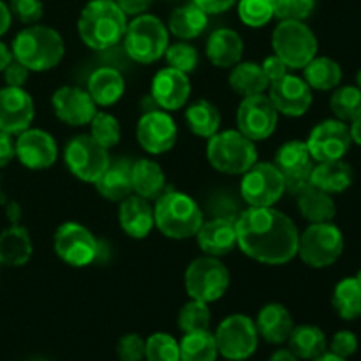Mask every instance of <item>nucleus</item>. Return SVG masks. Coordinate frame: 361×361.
Returning a JSON list of instances; mask_svg holds the SVG:
<instances>
[{"instance_id": "49", "label": "nucleus", "mask_w": 361, "mask_h": 361, "mask_svg": "<svg viewBox=\"0 0 361 361\" xmlns=\"http://www.w3.org/2000/svg\"><path fill=\"white\" fill-rule=\"evenodd\" d=\"M116 356L120 361H145V338L137 334L120 337L116 344Z\"/></svg>"}, {"instance_id": "32", "label": "nucleus", "mask_w": 361, "mask_h": 361, "mask_svg": "<svg viewBox=\"0 0 361 361\" xmlns=\"http://www.w3.org/2000/svg\"><path fill=\"white\" fill-rule=\"evenodd\" d=\"M286 344L300 361H312L328 351L326 335L314 324H300L293 328Z\"/></svg>"}, {"instance_id": "46", "label": "nucleus", "mask_w": 361, "mask_h": 361, "mask_svg": "<svg viewBox=\"0 0 361 361\" xmlns=\"http://www.w3.org/2000/svg\"><path fill=\"white\" fill-rule=\"evenodd\" d=\"M164 56L166 62H168V67L185 74H190L192 71H196L197 62H200L197 49L194 46H190L189 42H175V44H169Z\"/></svg>"}, {"instance_id": "10", "label": "nucleus", "mask_w": 361, "mask_h": 361, "mask_svg": "<svg viewBox=\"0 0 361 361\" xmlns=\"http://www.w3.org/2000/svg\"><path fill=\"white\" fill-rule=\"evenodd\" d=\"M219 355L228 361H247L259 345L254 319L245 314H231L219 323L214 334Z\"/></svg>"}, {"instance_id": "48", "label": "nucleus", "mask_w": 361, "mask_h": 361, "mask_svg": "<svg viewBox=\"0 0 361 361\" xmlns=\"http://www.w3.org/2000/svg\"><path fill=\"white\" fill-rule=\"evenodd\" d=\"M7 6H9L13 16L27 25L39 23L44 14V4L41 0H9Z\"/></svg>"}, {"instance_id": "60", "label": "nucleus", "mask_w": 361, "mask_h": 361, "mask_svg": "<svg viewBox=\"0 0 361 361\" xmlns=\"http://www.w3.org/2000/svg\"><path fill=\"white\" fill-rule=\"evenodd\" d=\"M312 361H349V360L341 358V356H337V355H334V353L326 351V353H323L321 356H317V358L312 360Z\"/></svg>"}, {"instance_id": "17", "label": "nucleus", "mask_w": 361, "mask_h": 361, "mask_svg": "<svg viewBox=\"0 0 361 361\" xmlns=\"http://www.w3.org/2000/svg\"><path fill=\"white\" fill-rule=\"evenodd\" d=\"M136 137L145 152L152 155H161L175 147L178 140V129L168 111L150 109L137 120Z\"/></svg>"}, {"instance_id": "53", "label": "nucleus", "mask_w": 361, "mask_h": 361, "mask_svg": "<svg viewBox=\"0 0 361 361\" xmlns=\"http://www.w3.org/2000/svg\"><path fill=\"white\" fill-rule=\"evenodd\" d=\"M238 0H192L194 6L200 7L201 11L210 16V14H221L226 13V11L231 9L233 6H236Z\"/></svg>"}, {"instance_id": "30", "label": "nucleus", "mask_w": 361, "mask_h": 361, "mask_svg": "<svg viewBox=\"0 0 361 361\" xmlns=\"http://www.w3.org/2000/svg\"><path fill=\"white\" fill-rule=\"evenodd\" d=\"M130 183L136 196L155 201L166 190V175L152 159H140L130 164Z\"/></svg>"}, {"instance_id": "35", "label": "nucleus", "mask_w": 361, "mask_h": 361, "mask_svg": "<svg viewBox=\"0 0 361 361\" xmlns=\"http://www.w3.org/2000/svg\"><path fill=\"white\" fill-rule=\"evenodd\" d=\"M208 27V14L201 11L200 7L194 6L192 2L187 6L176 7L171 13L168 21V30L178 39H196L207 30Z\"/></svg>"}, {"instance_id": "45", "label": "nucleus", "mask_w": 361, "mask_h": 361, "mask_svg": "<svg viewBox=\"0 0 361 361\" xmlns=\"http://www.w3.org/2000/svg\"><path fill=\"white\" fill-rule=\"evenodd\" d=\"M238 16L243 25L250 28H261L274 18V7L270 0H238Z\"/></svg>"}, {"instance_id": "50", "label": "nucleus", "mask_w": 361, "mask_h": 361, "mask_svg": "<svg viewBox=\"0 0 361 361\" xmlns=\"http://www.w3.org/2000/svg\"><path fill=\"white\" fill-rule=\"evenodd\" d=\"M358 337H356L355 331L351 330H341L331 337V341L328 342V351L334 353V355L341 356V358L349 360L351 356L356 355L358 351Z\"/></svg>"}, {"instance_id": "23", "label": "nucleus", "mask_w": 361, "mask_h": 361, "mask_svg": "<svg viewBox=\"0 0 361 361\" xmlns=\"http://www.w3.org/2000/svg\"><path fill=\"white\" fill-rule=\"evenodd\" d=\"M118 224L126 235L134 240H143L155 228L154 208L145 197L130 194L118 207Z\"/></svg>"}, {"instance_id": "19", "label": "nucleus", "mask_w": 361, "mask_h": 361, "mask_svg": "<svg viewBox=\"0 0 361 361\" xmlns=\"http://www.w3.org/2000/svg\"><path fill=\"white\" fill-rule=\"evenodd\" d=\"M270 101L281 115L286 116H303L310 109L314 101L312 88L307 85L303 78L295 74H286L281 80L271 81L270 87Z\"/></svg>"}, {"instance_id": "44", "label": "nucleus", "mask_w": 361, "mask_h": 361, "mask_svg": "<svg viewBox=\"0 0 361 361\" xmlns=\"http://www.w3.org/2000/svg\"><path fill=\"white\" fill-rule=\"evenodd\" d=\"M207 210L210 214V217L214 219H226V221L236 222L238 221L240 214H242L245 208H243V200L242 197H235L233 192L228 190H219L214 192L207 201Z\"/></svg>"}, {"instance_id": "56", "label": "nucleus", "mask_w": 361, "mask_h": 361, "mask_svg": "<svg viewBox=\"0 0 361 361\" xmlns=\"http://www.w3.org/2000/svg\"><path fill=\"white\" fill-rule=\"evenodd\" d=\"M11 21H13V14H11L9 6L0 0V37L11 28Z\"/></svg>"}, {"instance_id": "54", "label": "nucleus", "mask_w": 361, "mask_h": 361, "mask_svg": "<svg viewBox=\"0 0 361 361\" xmlns=\"http://www.w3.org/2000/svg\"><path fill=\"white\" fill-rule=\"evenodd\" d=\"M14 157H16V150H14L13 134L0 130V169L6 168Z\"/></svg>"}, {"instance_id": "38", "label": "nucleus", "mask_w": 361, "mask_h": 361, "mask_svg": "<svg viewBox=\"0 0 361 361\" xmlns=\"http://www.w3.org/2000/svg\"><path fill=\"white\" fill-rule=\"evenodd\" d=\"M331 305L338 317L344 321H355L361 317V284L355 277H345L335 286Z\"/></svg>"}, {"instance_id": "58", "label": "nucleus", "mask_w": 361, "mask_h": 361, "mask_svg": "<svg viewBox=\"0 0 361 361\" xmlns=\"http://www.w3.org/2000/svg\"><path fill=\"white\" fill-rule=\"evenodd\" d=\"M268 361H300V360L296 358L295 353H293L291 349L284 348V349H277Z\"/></svg>"}, {"instance_id": "13", "label": "nucleus", "mask_w": 361, "mask_h": 361, "mask_svg": "<svg viewBox=\"0 0 361 361\" xmlns=\"http://www.w3.org/2000/svg\"><path fill=\"white\" fill-rule=\"evenodd\" d=\"M53 249L66 264L74 268L88 267L99 254V242L80 222H63L53 236Z\"/></svg>"}, {"instance_id": "21", "label": "nucleus", "mask_w": 361, "mask_h": 361, "mask_svg": "<svg viewBox=\"0 0 361 361\" xmlns=\"http://www.w3.org/2000/svg\"><path fill=\"white\" fill-rule=\"evenodd\" d=\"M53 113L60 122L71 127L88 126L97 113V104L85 88L60 87L51 97Z\"/></svg>"}, {"instance_id": "12", "label": "nucleus", "mask_w": 361, "mask_h": 361, "mask_svg": "<svg viewBox=\"0 0 361 361\" xmlns=\"http://www.w3.org/2000/svg\"><path fill=\"white\" fill-rule=\"evenodd\" d=\"M63 161L78 180L87 183L97 182L111 164L108 148L101 147L90 134L74 136L63 150Z\"/></svg>"}, {"instance_id": "25", "label": "nucleus", "mask_w": 361, "mask_h": 361, "mask_svg": "<svg viewBox=\"0 0 361 361\" xmlns=\"http://www.w3.org/2000/svg\"><path fill=\"white\" fill-rule=\"evenodd\" d=\"M256 328L259 338H264L268 344H286L295 328L291 312L282 303H267L261 307L256 317Z\"/></svg>"}, {"instance_id": "63", "label": "nucleus", "mask_w": 361, "mask_h": 361, "mask_svg": "<svg viewBox=\"0 0 361 361\" xmlns=\"http://www.w3.org/2000/svg\"><path fill=\"white\" fill-rule=\"evenodd\" d=\"M34 361H44V360H34Z\"/></svg>"}, {"instance_id": "18", "label": "nucleus", "mask_w": 361, "mask_h": 361, "mask_svg": "<svg viewBox=\"0 0 361 361\" xmlns=\"http://www.w3.org/2000/svg\"><path fill=\"white\" fill-rule=\"evenodd\" d=\"M14 150L16 159L32 171H42V169L51 168L59 157V147L56 141L48 130L42 129H25L18 134L14 140Z\"/></svg>"}, {"instance_id": "22", "label": "nucleus", "mask_w": 361, "mask_h": 361, "mask_svg": "<svg viewBox=\"0 0 361 361\" xmlns=\"http://www.w3.org/2000/svg\"><path fill=\"white\" fill-rule=\"evenodd\" d=\"M190 97L189 74L164 67L152 80V99L164 111H175L185 106Z\"/></svg>"}, {"instance_id": "11", "label": "nucleus", "mask_w": 361, "mask_h": 361, "mask_svg": "<svg viewBox=\"0 0 361 361\" xmlns=\"http://www.w3.org/2000/svg\"><path fill=\"white\" fill-rule=\"evenodd\" d=\"M284 194V176L274 162H256L242 175L240 197L247 207H274Z\"/></svg>"}, {"instance_id": "43", "label": "nucleus", "mask_w": 361, "mask_h": 361, "mask_svg": "<svg viewBox=\"0 0 361 361\" xmlns=\"http://www.w3.org/2000/svg\"><path fill=\"white\" fill-rule=\"evenodd\" d=\"M88 126H90V136L94 137L101 147L109 150V148L116 147V145L120 143L122 127H120V122L111 115V113L97 111Z\"/></svg>"}, {"instance_id": "39", "label": "nucleus", "mask_w": 361, "mask_h": 361, "mask_svg": "<svg viewBox=\"0 0 361 361\" xmlns=\"http://www.w3.org/2000/svg\"><path fill=\"white\" fill-rule=\"evenodd\" d=\"M217 342L210 330L183 334L180 341V361H217Z\"/></svg>"}, {"instance_id": "34", "label": "nucleus", "mask_w": 361, "mask_h": 361, "mask_svg": "<svg viewBox=\"0 0 361 361\" xmlns=\"http://www.w3.org/2000/svg\"><path fill=\"white\" fill-rule=\"evenodd\" d=\"M97 192L104 200L120 203L133 194V183H130V164L127 162H116L109 164L108 169L99 176L94 183Z\"/></svg>"}, {"instance_id": "61", "label": "nucleus", "mask_w": 361, "mask_h": 361, "mask_svg": "<svg viewBox=\"0 0 361 361\" xmlns=\"http://www.w3.org/2000/svg\"><path fill=\"white\" fill-rule=\"evenodd\" d=\"M356 87H358L361 90V69L358 71V73H356Z\"/></svg>"}, {"instance_id": "40", "label": "nucleus", "mask_w": 361, "mask_h": 361, "mask_svg": "<svg viewBox=\"0 0 361 361\" xmlns=\"http://www.w3.org/2000/svg\"><path fill=\"white\" fill-rule=\"evenodd\" d=\"M330 109L335 118L349 123L361 116V90L356 85L337 87L330 97Z\"/></svg>"}, {"instance_id": "52", "label": "nucleus", "mask_w": 361, "mask_h": 361, "mask_svg": "<svg viewBox=\"0 0 361 361\" xmlns=\"http://www.w3.org/2000/svg\"><path fill=\"white\" fill-rule=\"evenodd\" d=\"M261 69H263L264 76H267L268 81L271 83V81H277V80H281L282 76H286L289 67L286 66V62L281 59V56H277L274 53V55L267 56V59L263 60V63H261Z\"/></svg>"}, {"instance_id": "28", "label": "nucleus", "mask_w": 361, "mask_h": 361, "mask_svg": "<svg viewBox=\"0 0 361 361\" xmlns=\"http://www.w3.org/2000/svg\"><path fill=\"white\" fill-rule=\"evenodd\" d=\"M87 92L97 106H113L126 94V80L115 67H99L88 78Z\"/></svg>"}, {"instance_id": "9", "label": "nucleus", "mask_w": 361, "mask_h": 361, "mask_svg": "<svg viewBox=\"0 0 361 361\" xmlns=\"http://www.w3.org/2000/svg\"><path fill=\"white\" fill-rule=\"evenodd\" d=\"M185 291L189 298L214 303L228 293L231 274L219 257L203 256L194 259L185 270Z\"/></svg>"}, {"instance_id": "6", "label": "nucleus", "mask_w": 361, "mask_h": 361, "mask_svg": "<svg viewBox=\"0 0 361 361\" xmlns=\"http://www.w3.org/2000/svg\"><path fill=\"white\" fill-rule=\"evenodd\" d=\"M169 46V30L154 14H140L127 23L123 49L134 62L154 63L162 59Z\"/></svg>"}, {"instance_id": "27", "label": "nucleus", "mask_w": 361, "mask_h": 361, "mask_svg": "<svg viewBox=\"0 0 361 361\" xmlns=\"http://www.w3.org/2000/svg\"><path fill=\"white\" fill-rule=\"evenodd\" d=\"M355 182V171L344 159L338 161L316 162L310 173V183L328 194H342Z\"/></svg>"}, {"instance_id": "24", "label": "nucleus", "mask_w": 361, "mask_h": 361, "mask_svg": "<svg viewBox=\"0 0 361 361\" xmlns=\"http://www.w3.org/2000/svg\"><path fill=\"white\" fill-rule=\"evenodd\" d=\"M196 238L204 256L222 257L236 247V226L226 219L210 217L208 221H203Z\"/></svg>"}, {"instance_id": "42", "label": "nucleus", "mask_w": 361, "mask_h": 361, "mask_svg": "<svg viewBox=\"0 0 361 361\" xmlns=\"http://www.w3.org/2000/svg\"><path fill=\"white\" fill-rule=\"evenodd\" d=\"M145 361H180V342L164 331L152 334L145 338Z\"/></svg>"}, {"instance_id": "7", "label": "nucleus", "mask_w": 361, "mask_h": 361, "mask_svg": "<svg viewBox=\"0 0 361 361\" xmlns=\"http://www.w3.org/2000/svg\"><path fill=\"white\" fill-rule=\"evenodd\" d=\"M271 46L289 69H303L319 49L312 28L298 20L281 21L271 34Z\"/></svg>"}, {"instance_id": "4", "label": "nucleus", "mask_w": 361, "mask_h": 361, "mask_svg": "<svg viewBox=\"0 0 361 361\" xmlns=\"http://www.w3.org/2000/svg\"><path fill=\"white\" fill-rule=\"evenodd\" d=\"M155 226L171 240H189L196 236L204 221L203 208L182 190H164L155 200Z\"/></svg>"}, {"instance_id": "16", "label": "nucleus", "mask_w": 361, "mask_h": 361, "mask_svg": "<svg viewBox=\"0 0 361 361\" xmlns=\"http://www.w3.org/2000/svg\"><path fill=\"white\" fill-rule=\"evenodd\" d=\"M305 143L314 162H326L344 159L353 141L348 123L338 118H328L310 130Z\"/></svg>"}, {"instance_id": "55", "label": "nucleus", "mask_w": 361, "mask_h": 361, "mask_svg": "<svg viewBox=\"0 0 361 361\" xmlns=\"http://www.w3.org/2000/svg\"><path fill=\"white\" fill-rule=\"evenodd\" d=\"M127 16H140L148 11L154 0H115Z\"/></svg>"}, {"instance_id": "3", "label": "nucleus", "mask_w": 361, "mask_h": 361, "mask_svg": "<svg viewBox=\"0 0 361 361\" xmlns=\"http://www.w3.org/2000/svg\"><path fill=\"white\" fill-rule=\"evenodd\" d=\"M11 51L13 59L23 63L30 73H44L62 62L66 44L55 28L35 23L18 32Z\"/></svg>"}, {"instance_id": "57", "label": "nucleus", "mask_w": 361, "mask_h": 361, "mask_svg": "<svg viewBox=\"0 0 361 361\" xmlns=\"http://www.w3.org/2000/svg\"><path fill=\"white\" fill-rule=\"evenodd\" d=\"M11 62H13V51H11V48L6 42L0 41V73H4V69H6Z\"/></svg>"}, {"instance_id": "2", "label": "nucleus", "mask_w": 361, "mask_h": 361, "mask_svg": "<svg viewBox=\"0 0 361 361\" xmlns=\"http://www.w3.org/2000/svg\"><path fill=\"white\" fill-rule=\"evenodd\" d=\"M127 14L115 0H90L78 20L80 39L95 51H108L123 39Z\"/></svg>"}, {"instance_id": "59", "label": "nucleus", "mask_w": 361, "mask_h": 361, "mask_svg": "<svg viewBox=\"0 0 361 361\" xmlns=\"http://www.w3.org/2000/svg\"><path fill=\"white\" fill-rule=\"evenodd\" d=\"M349 134H351L353 143L360 145L361 147V116L360 118L353 120V122H349Z\"/></svg>"}, {"instance_id": "62", "label": "nucleus", "mask_w": 361, "mask_h": 361, "mask_svg": "<svg viewBox=\"0 0 361 361\" xmlns=\"http://www.w3.org/2000/svg\"><path fill=\"white\" fill-rule=\"evenodd\" d=\"M355 279H356V281H358V282H360V284H361V270H358V274H356V275H355Z\"/></svg>"}, {"instance_id": "47", "label": "nucleus", "mask_w": 361, "mask_h": 361, "mask_svg": "<svg viewBox=\"0 0 361 361\" xmlns=\"http://www.w3.org/2000/svg\"><path fill=\"white\" fill-rule=\"evenodd\" d=\"M270 2L274 7V16L281 21H303L316 9V0H270Z\"/></svg>"}, {"instance_id": "5", "label": "nucleus", "mask_w": 361, "mask_h": 361, "mask_svg": "<svg viewBox=\"0 0 361 361\" xmlns=\"http://www.w3.org/2000/svg\"><path fill=\"white\" fill-rule=\"evenodd\" d=\"M207 159L212 168L224 175H243L257 162L256 143L238 129L219 130L208 137Z\"/></svg>"}, {"instance_id": "33", "label": "nucleus", "mask_w": 361, "mask_h": 361, "mask_svg": "<svg viewBox=\"0 0 361 361\" xmlns=\"http://www.w3.org/2000/svg\"><path fill=\"white\" fill-rule=\"evenodd\" d=\"M342 76H344V73H342L341 63L330 56L316 55L303 67V80L312 90H335L337 87H341Z\"/></svg>"}, {"instance_id": "8", "label": "nucleus", "mask_w": 361, "mask_h": 361, "mask_svg": "<svg viewBox=\"0 0 361 361\" xmlns=\"http://www.w3.org/2000/svg\"><path fill=\"white\" fill-rule=\"evenodd\" d=\"M344 235L334 222L310 224L298 238V256L307 267L328 268L344 252Z\"/></svg>"}, {"instance_id": "41", "label": "nucleus", "mask_w": 361, "mask_h": 361, "mask_svg": "<svg viewBox=\"0 0 361 361\" xmlns=\"http://www.w3.org/2000/svg\"><path fill=\"white\" fill-rule=\"evenodd\" d=\"M212 312L208 303L190 298L178 312V328L183 334L210 330Z\"/></svg>"}, {"instance_id": "1", "label": "nucleus", "mask_w": 361, "mask_h": 361, "mask_svg": "<svg viewBox=\"0 0 361 361\" xmlns=\"http://www.w3.org/2000/svg\"><path fill=\"white\" fill-rule=\"evenodd\" d=\"M235 226L236 245L257 263L282 267L298 256V228L275 208H245Z\"/></svg>"}, {"instance_id": "26", "label": "nucleus", "mask_w": 361, "mask_h": 361, "mask_svg": "<svg viewBox=\"0 0 361 361\" xmlns=\"http://www.w3.org/2000/svg\"><path fill=\"white\" fill-rule=\"evenodd\" d=\"M207 56L215 67L231 69L242 62L243 41L233 28H217L207 41Z\"/></svg>"}, {"instance_id": "31", "label": "nucleus", "mask_w": 361, "mask_h": 361, "mask_svg": "<svg viewBox=\"0 0 361 361\" xmlns=\"http://www.w3.org/2000/svg\"><path fill=\"white\" fill-rule=\"evenodd\" d=\"M298 210L305 221L310 224L316 222H331L337 215V204L331 194L317 189L312 183L307 185L300 194H296Z\"/></svg>"}, {"instance_id": "36", "label": "nucleus", "mask_w": 361, "mask_h": 361, "mask_svg": "<svg viewBox=\"0 0 361 361\" xmlns=\"http://www.w3.org/2000/svg\"><path fill=\"white\" fill-rule=\"evenodd\" d=\"M229 87L242 97H250V95L264 94V90L270 87V81L264 76L261 63L238 62L231 67L229 73Z\"/></svg>"}, {"instance_id": "29", "label": "nucleus", "mask_w": 361, "mask_h": 361, "mask_svg": "<svg viewBox=\"0 0 361 361\" xmlns=\"http://www.w3.org/2000/svg\"><path fill=\"white\" fill-rule=\"evenodd\" d=\"M34 254L30 233L20 224H13L0 233V264L20 268L30 261Z\"/></svg>"}, {"instance_id": "15", "label": "nucleus", "mask_w": 361, "mask_h": 361, "mask_svg": "<svg viewBox=\"0 0 361 361\" xmlns=\"http://www.w3.org/2000/svg\"><path fill=\"white\" fill-rule=\"evenodd\" d=\"M238 130L250 141L268 140L275 133L279 123V111L264 94L243 97L236 111Z\"/></svg>"}, {"instance_id": "37", "label": "nucleus", "mask_w": 361, "mask_h": 361, "mask_svg": "<svg viewBox=\"0 0 361 361\" xmlns=\"http://www.w3.org/2000/svg\"><path fill=\"white\" fill-rule=\"evenodd\" d=\"M185 122L190 133L208 140L221 129V113L214 102L207 99H197L187 108Z\"/></svg>"}, {"instance_id": "20", "label": "nucleus", "mask_w": 361, "mask_h": 361, "mask_svg": "<svg viewBox=\"0 0 361 361\" xmlns=\"http://www.w3.org/2000/svg\"><path fill=\"white\" fill-rule=\"evenodd\" d=\"M34 116V99L23 87L0 88V130L18 136L32 126Z\"/></svg>"}, {"instance_id": "14", "label": "nucleus", "mask_w": 361, "mask_h": 361, "mask_svg": "<svg viewBox=\"0 0 361 361\" xmlns=\"http://www.w3.org/2000/svg\"><path fill=\"white\" fill-rule=\"evenodd\" d=\"M274 164L284 176L286 192L296 194L302 192L307 185H310V173L314 169V159L310 155L309 147L305 141L291 140L275 152Z\"/></svg>"}, {"instance_id": "51", "label": "nucleus", "mask_w": 361, "mask_h": 361, "mask_svg": "<svg viewBox=\"0 0 361 361\" xmlns=\"http://www.w3.org/2000/svg\"><path fill=\"white\" fill-rule=\"evenodd\" d=\"M2 74L7 87H23V85L27 83L30 71H28L23 63H20L18 60L13 59V62L4 69Z\"/></svg>"}]
</instances>
